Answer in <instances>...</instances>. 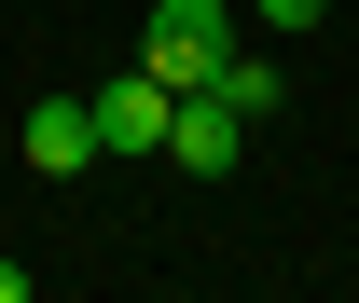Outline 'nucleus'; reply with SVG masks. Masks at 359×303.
<instances>
[{"label":"nucleus","mask_w":359,"mask_h":303,"mask_svg":"<svg viewBox=\"0 0 359 303\" xmlns=\"http://www.w3.org/2000/svg\"><path fill=\"white\" fill-rule=\"evenodd\" d=\"M166 166H180V179H222V166H249V111L194 83V97L166 111Z\"/></svg>","instance_id":"2"},{"label":"nucleus","mask_w":359,"mask_h":303,"mask_svg":"<svg viewBox=\"0 0 359 303\" xmlns=\"http://www.w3.org/2000/svg\"><path fill=\"white\" fill-rule=\"evenodd\" d=\"M222 55H235V0H152V28H138V69H152L166 97H194Z\"/></svg>","instance_id":"1"},{"label":"nucleus","mask_w":359,"mask_h":303,"mask_svg":"<svg viewBox=\"0 0 359 303\" xmlns=\"http://www.w3.org/2000/svg\"><path fill=\"white\" fill-rule=\"evenodd\" d=\"M318 14H332V0H263V28H318Z\"/></svg>","instance_id":"6"},{"label":"nucleus","mask_w":359,"mask_h":303,"mask_svg":"<svg viewBox=\"0 0 359 303\" xmlns=\"http://www.w3.org/2000/svg\"><path fill=\"white\" fill-rule=\"evenodd\" d=\"M166 111L180 97L152 83V69H111V83H97V138H111V152H166Z\"/></svg>","instance_id":"3"},{"label":"nucleus","mask_w":359,"mask_h":303,"mask_svg":"<svg viewBox=\"0 0 359 303\" xmlns=\"http://www.w3.org/2000/svg\"><path fill=\"white\" fill-rule=\"evenodd\" d=\"M208 97H235V111L263 125V111H276V69H263V55H222V69H208Z\"/></svg>","instance_id":"5"},{"label":"nucleus","mask_w":359,"mask_h":303,"mask_svg":"<svg viewBox=\"0 0 359 303\" xmlns=\"http://www.w3.org/2000/svg\"><path fill=\"white\" fill-rule=\"evenodd\" d=\"M97 152H111V138H97V97H42V111H28V166H42V179L97 166Z\"/></svg>","instance_id":"4"}]
</instances>
